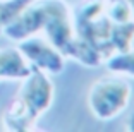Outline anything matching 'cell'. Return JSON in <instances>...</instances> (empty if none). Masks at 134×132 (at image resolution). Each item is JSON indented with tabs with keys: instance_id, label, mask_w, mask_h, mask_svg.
<instances>
[{
	"instance_id": "5",
	"label": "cell",
	"mask_w": 134,
	"mask_h": 132,
	"mask_svg": "<svg viewBox=\"0 0 134 132\" xmlns=\"http://www.w3.org/2000/svg\"><path fill=\"white\" fill-rule=\"evenodd\" d=\"M17 48L31 67L50 76H57L65 69V55L41 35H33L17 41Z\"/></svg>"
},
{
	"instance_id": "2",
	"label": "cell",
	"mask_w": 134,
	"mask_h": 132,
	"mask_svg": "<svg viewBox=\"0 0 134 132\" xmlns=\"http://www.w3.org/2000/svg\"><path fill=\"white\" fill-rule=\"evenodd\" d=\"M71 14L76 36L91 43L103 55V60L114 53L110 45L114 22L105 10V0H81L71 7Z\"/></svg>"
},
{
	"instance_id": "6",
	"label": "cell",
	"mask_w": 134,
	"mask_h": 132,
	"mask_svg": "<svg viewBox=\"0 0 134 132\" xmlns=\"http://www.w3.org/2000/svg\"><path fill=\"white\" fill-rule=\"evenodd\" d=\"M31 65L23 57L19 48H0V81L23 79L29 74Z\"/></svg>"
},
{
	"instance_id": "9",
	"label": "cell",
	"mask_w": 134,
	"mask_h": 132,
	"mask_svg": "<svg viewBox=\"0 0 134 132\" xmlns=\"http://www.w3.org/2000/svg\"><path fill=\"white\" fill-rule=\"evenodd\" d=\"M132 43H134V21L114 24L112 35H110V45L114 53L132 48Z\"/></svg>"
},
{
	"instance_id": "11",
	"label": "cell",
	"mask_w": 134,
	"mask_h": 132,
	"mask_svg": "<svg viewBox=\"0 0 134 132\" xmlns=\"http://www.w3.org/2000/svg\"><path fill=\"white\" fill-rule=\"evenodd\" d=\"M124 129H126V130H132V132H134V110H132V113H131V117L127 118Z\"/></svg>"
},
{
	"instance_id": "13",
	"label": "cell",
	"mask_w": 134,
	"mask_h": 132,
	"mask_svg": "<svg viewBox=\"0 0 134 132\" xmlns=\"http://www.w3.org/2000/svg\"><path fill=\"white\" fill-rule=\"evenodd\" d=\"M0 2H4V0H0Z\"/></svg>"
},
{
	"instance_id": "7",
	"label": "cell",
	"mask_w": 134,
	"mask_h": 132,
	"mask_svg": "<svg viewBox=\"0 0 134 132\" xmlns=\"http://www.w3.org/2000/svg\"><path fill=\"white\" fill-rule=\"evenodd\" d=\"M67 58H72V60L83 64V65H86V67L103 65V55L100 53L91 43H88L86 39L79 38V36L74 38L71 48L67 51Z\"/></svg>"
},
{
	"instance_id": "3",
	"label": "cell",
	"mask_w": 134,
	"mask_h": 132,
	"mask_svg": "<svg viewBox=\"0 0 134 132\" xmlns=\"http://www.w3.org/2000/svg\"><path fill=\"white\" fill-rule=\"evenodd\" d=\"M132 86L122 76L100 77L90 86L88 108L96 120H114L129 106Z\"/></svg>"
},
{
	"instance_id": "10",
	"label": "cell",
	"mask_w": 134,
	"mask_h": 132,
	"mask_svg": "<svg viewBox=\"0 0 134 132\" xmlns=\"http://www.w3.org/2000/svg\"><path fill=\"white\" fill-rule=\"evenodd\" d=\"M33 0H4L0 2V35L7 22H10L23 9H26Z\"/></svg>"
},
{
	"instance_id": "4",
	"label": "cell",
	"mask_w": 134,
	"mask_h": 132,
	"mask_svg": "<svg viewBox=\"0 0 134 132\" xmlns=\"http://www.w3.org/2000/svg\"><path fill=\"white\" fill-rule=\"evenodd\" d=\"M45 5H47V10H45L41 33L67 58V51L76 38L71 7L64 0H45Z\"/></svg>"
},
{
	"instance_id": "12",
	"label": "cell",
	"mask_w": 134,
	"mask_h": 132,
	"mask_svg": "<svg viewBox=\"0 0 134 132\" xmlns=\"http://www.w3.org/2000/svg\"><path fill=\"white\" fill-rule=\"evenodd\" d=\"M129 2V5H131V10H132V17H134V0H127Z\"/></svg>"
},
{
	"instance_id": "8",
	"label": "cell",
	"mask_w": 134,
	"mask_h": 132,
	"mask_svg": "<svg viewBox=\"0 0 134 132\" xmlns=\"http://www.w3.org/2000/svg\"><path fill=\"white\" fill-rule=\"evenodd\" d=\"M105 69L115 76L134 77V48L124 51H115L103 60Z\"/></svg>"
},
{
	"instance_id": "1",
	"label": "cell",
	"mask_w": 134,
	"mask_h": 132,
	"mask_svg": "<svg viewBox=\"0 0 134 132\" xmlns=\"http://www.w3.org/2000/svg\"><path fill=\"white\" fill-rule=\"evenodd\" d=\"M55 86L50 74L31 67L29 74L21 79L14 100L2 115V127L12 132H26L36 127V122L53 103Z\"/></svg>"
}]
</instances>
